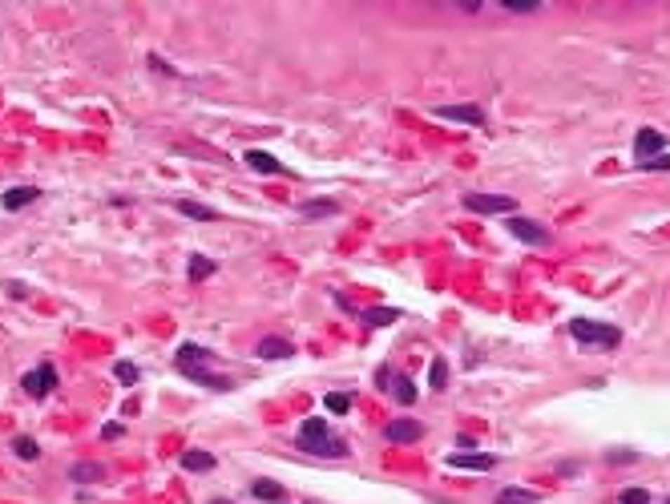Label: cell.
Instances as JSON below:
<instances>
[{
    "label": "cell",
    "mask_w": 670,
    "mask_h": 504,
    "mask_svg": "<svg viewBox=\"0 0 670 504\" xmlns=\"http://www.w3.org/2000/svg\"><path fill=\"white\" fill-rule=\"evenodd\" d=\"M662 149H666V137L658 130H638V137H634V154H638V162H654V158H662Z\"/></svg>",
    "instance_id": "obj_6"
},
{
    "label": "cell",
    "mask_w": 670,
    "mask_h": 504,
    "mask_svg": "<svg viewBox=\"0 0 670 504\" xmlns=\"http://www.w3.org/2000/svg\"><path fill=\"white\" fill-rule=\"evenodd\" d=\"M174 210L186 214V218H194V222H214V218H218V210L202 206V202H186V198H178V202H174Z\"/></svg>",
    "instance_id": "obj_12"
},
{
    "label": "cell",
    "mask_w": 670,
    "mask_h": 504,
    "mask_svg": "<svg viewBox=\"0 0 670 504\" xmlns=\"http://www.w3.org/2000/svg\"><path fill=\"white\" fill-rule=\"evenodd\" d=\"M4 291H8V294H17V299H25V294H29V287H25V282H8Z\"/></svg>",
    "instance_id": "obj_30"
},
{
    "label": "cell",
    "mask_w": 670,
    "mask_h": 504,
    "mask_svg": "<svg viewBox=\"0 0 670 504\" xmlns=\"http://www.w3.org/2000/svg\"><path fill=\"white\" fill-rule=\"evenodd\" d=\"M101 436H105V440H117V436H121V423H105V428H101Z\"/></svg>",
    "instance_id": "obj_29"
},
{
    "label": "cell",
    "mask_w": 670,
    "mask_h": 504,
    "mask_svg": "<svg viewBox=\"0 0 670 504\" xmlns=\"http://www.w3.org/2000/svg\"><path fill=\"white\" fill-rule=\"evenodd\" d=\"M20 388H25V395H33V400H41V395H49V391L57 388V372H53L49 363H45V367H33V372H25V379H20Z\"/></svg>",
    "instance_id": "obj_5"
},
{
    "label": "cell",
    "mask_w": 670,
    "mask_h": 504,
    "mask_svg": "<svg viewBox=\"0 0 670 504\" xmlns=\"http://www.w3.org/2000/svg\"><path fill=\"white\" fill-rule=\"evenodd\" d=\"M384 436L392 440V444H416V440L424 436V423L420 420H392L384 428Z\"/></svg>",
    "instance_id": "obj_8"
},
{
    "label": "cell",
    "mask_w": 670,
    "mask_h": 504,
    "mask_svg": "<svg viewBox=\"0 0 670 504\" xmlns=\"http://www.w3.org/2000/svg\"><path fill=\"white\" fill-rule=\"evenodd\" d=\"M69 476H73V480H81V484H93V480H101L105 472H101V464L85 460V464H73V468H69Z\"/></svg>",
    "instance_id": "obj_17"
},
{
    "label": "cell",
    "mask_w": 670,
    "mask_h": 504,
    "mask_svg": "<svg viewBox=\"0 0 670 504\" xmlns=\"http://www.w3.org/2000/svg\"><path fill=\"white\" fill-rule=\"evenodd\" d=\"M295 444H299L303 452H311V456H344L347 452V444L331 436V428H327L323 420H303Z\"/></svg>",
    "instance_id": "obj_1"
},
{
    "label": "cell",
    "mask_w": 670,
    "mask_h": 504,
    "mask_svg": "<svg viewBox=\"0 0 670 504\" xmlns=\"http://www.w3.org/2000/svg\"><path fill=\"white\" fill-rule=\"evenodd\" d=\"M323 407H327V411H335V416H344L347 407H351V395H347V391H327Z\"/></svg>",
    "instance_id": "obj_22"
},
{
    "label": "cell",
    "mask_w": 670,
    "mask_h": 504,
    "mask_svg": "<svg viewBox=\"0 0 670 504\" xmlns=\"http://www.w3.org/2000/svg\"><path fill=\"white\" fill-rule=\"evenodd\" d=\"M376 383H380V388H388V391H392V395L400 400V404H412V400H416V388H412V379H408V375H392L388 367H380V372H376Z\"/></svg>",
    "instance_id": "obj_7"
},
{
    "label": "cell",
    "mask_w": 670,
    "mask_h": 504,
    "mask_svg": "<svg viewBox=\"0 0 670 504\" xmlns=\"http://www.w3.org/2000/svg\"><path fill=\"white\" fill-rule=\"evenodd\" d=\"M255 351H259V359H291L295 355V347L291 343H283V339H262Z\"/></svg>",
    "instance_id": "obj_16"
},
{
    "label": "cell",
    "mask_w": 670,
    "mask_h": 504,
    "mask_svg": "<svg viewBox=\"0 0 670 504\" xmlns=\"http://www.w3.org/2000/svg\"><path fill=\"white\" fill-rule=\"evenodd\" d=\"M570 335H573V339H582L586 347H618V343H622L618 327H614V323H594V319H573Z\"/></svg>",
    "instance_id": "obj_2"
},
{
    "label": "cell",
    "mask_w": 670,
    "mask_h": 504,
    "mask_svg": "<svg viewBox=\"0 0 670 504\" xmlns=\"http://www.w3.org/2000/svg\"><path fill=\"white\" fill-rule=\"evenodd\" d=\"M448 468H469V472H489L497 468V460L489 452H453L448 456Z\"/></svg>",
    "instance_id": "obj_9"
},
{
    "label": "cell",
    "mask_w": 670,
    "mask_h": 504,
    "mask_svg": "<svg viewBox=\"0 0 670 504\" xmlns=\"http://www.w3.org/2000/svg\"><path fill=\"white\" fill-rule=\"evenodd\" d=\"M436 114L448 117V121H469V125H485V114H481V105H441Z\"/></svg>",
    "instance_id": "obj_11"
},
{
    "label": "cell",
    "mask_w": 670,
    "mask_h": 504,
    "mask_svg": "<svg viewBox=\"0 0 670 504\" xmlns=\"http://www.w3.org/2000/svg\"><path fill=\"white\" fill-rule=\"evenodd\" d=\"M464 210H476V214H501V210H517V198L509 194H464L460 198Z\"/></svg>",
    "instance_id": "obj_3"
},
{
    "label": "cell",
    "mask_w": 670,
    "mask_h": 504,
    "mask_svg": "<svg viewBox=\"0 0 670 504\" xmlns=\"http://www.w3.org/2000/svg\"><path fill=\"white\" fill-rule=\"evenodd\" d=\"M250 492H255L259 500H267V504H279L283 496H287V488L279 484V480H255V484H250Z\"/></svg>",
    "instance_id": "obj_15"
},
{
    "label": "cell",
    "mask_w": 670,
    "mask_h": 504,
    "mask_svg": "<svg viewBox=\"0 0 670 504\" xmlns=\"http://www.w3.org/2000/svg\"><path fill=\"white\" fill-rule=\"evenodd\" d=\"M505 230L513 234V238L529 243V246H545V243H549V230L541 226V222H533V218H517V214H513V218L505 222Z\"/></svg>",
    "instance_id": "obj_4"
},
{
    "label": "cell",
    "mask_w": 670,
    "mask_h": 504,
    "mask_svg": "<svg viewBox=\"0 0 670 504\" xmlns=\"http://www.w3.org/2000/svg\"><path fill=\"white\" fill-rule=\"evenodd\" d=\"M501 8H509V13H537L541 0H501Z\"/></svg>",
    "instance_id": "obj_26"
},
{
    "label": "cell",
    "mask_w": 670,
    "mask_h": 504,
    "mask_svg": "<svg viewBox=\"0 0 670 504\" xmlns=\"http://www.w3.org/2000/svg\"><path fill=\"white\" fill-rule=\"evenodd\" d=\"M210 504H234V500H210Z\"/></svg>",
    "instance_id": "obj_31"
},
{
    "label": "cell",
    "mask_w": 670,
    "mask_h": 504,
    "mask_svg": "<svg viewBox=\"0 0 670 504\" xmlns=\"http://www.w3.org/2000/svg\"><path fill=\"white\" fill-rule=\"evenodd\" d=\"M114 375H117V383H126V388H133V383H138V367H133L130 359H121V363L114 367Z\"/></svg>",
    "instance_id": "obj_25"
},
{
    "label": "cell",
    "mask_w": 670,
    "mask_h": 504,
    "mask_svg": "<svg viewBox=\"0 0 670 504\" xmlns=\"http://www.w3.org/2000/svg\"><path fill=\"white\" fill-rule=\"evenodd\" d=\"M36 198H41V190H36V186H17V190H8V194L0 198V206L13 214V210H25V206H33Z\"/></svg>",
    "instance_id": "obj_10"
},
{
    "label": "cell",
    "mask_w": 670,
    "mask_h": 504,
    "mask_svg": "<svg viewBox=\"0 0 670 504\" xmlns=\"http://www.w3.org/2000/svg\"><path fill=\"white\" fill-rule=\"evenodd\" d=\"M218 266H214V259H206V254H190V278L194 282H202V278H210Z\"/></svg>",
    "instance_id": "obj_18"
},
{
    "label": "cell",
    "mask_w": 670,
    "mask_h": 504,
    "mask_svg": "<svg viewBox=\"0 0 670 504\" xmlns=\"http://www.w3.org/2000/svg\"><path fill=\"white\" fill-rule=\"evenodd\" d=\"M525 500H537V492H529V488H501L497 492V504H525Z\"/></svg>",
    "instance_id": "obj_20"
},
{
    "label": "cell",
    "mask_w": 670,
    "mask_h": 504,
    "mask_svg": "<svg viewBox=\"0 0 670 504\" xmlns=\"http://www.w3.org/2000/svg\"><path fill=\"white\" fill-rule=\"evenodd\" d=\"M246 165L259 170V174H283V162L271 158V154H262V149H250V154H246Z\"/></svg>",
    "instance_id": "obj_13"
},
{
    "label": "cell",
    "mask_w": 670,
    "mask_h": 504,
    "mask_svg": "<svg viewBox=\"0 0 670 504\" xmlns=\"http://www.w3.org/2000/svg\"><path fill=\"white\" fill-rule=\"evenodd\" d=\"M396 319H400V307H384V311H368V315H363L368 327H388V323H396Z\"/></svg>",
    "instance_id": "obj_21"
},
{
    "label": "cell",
    "mask_w": 670,
    "mask_h": 504,
    "mask_svg": "<svg viewBox=\"0 0 670 504\" xmlns=\"http://www.w3.org/2000/svg\"><path fill=\"white\" fill-rule=\"evenodd\" d=\"M13 452H17L20 460H36V456H41V448H36V440L17 436V440H13Z\"/></svg>",
    "instance_id": "obj_24"
},
{
    "label": "cell",
    "mask_w": 670,
    "mask_h": 504,
    "mask_svg": "<svg viewBox=\"0 0 670 504\" xmlns=\"http://www.w3.org/2000/svg\"><path fill=\"white\" fill-rule=\"evenodd\" d=\"M638 170H670V154L654 158V162H638Z\"/></svg>",
    "instance_id": "obj_28"
},
{
    "label": "cell",
    "mask_w": 670,
    "mask_h": 504,
    "mask_svg": "<svg viewBox=\"0 0 670 504\" xmlns=\"http://www.w3.org/2000/svg\"><path fill=\"white\" fill-rule=\"evenodd\" d=\"M299 210H303V218H327V214H335V202L331 198H315V202H303Z\"/></svg>",
    "instance_id": "obj_19"
},
{
    "label": "cell",
    "mask_w": 670,
    "mask_h": 504,
    "mask_svg": "<svg viewBox=\"0 0 670 504\" xmlns=\"http://www.w3.org/2000/svg\"><path fill=\"white\" fill-rule=\"evenodd\" d=\"M618 500L622 504H646V500H650V492H646V488H622Z\"/></svg>",
    "instance_id": "obj_27"
},
{
    "label": "cell",
    "mask_w": 670,
    "mask_h": 504,
    "mask_svg": "<svg viewBox=\"0 0 670 504\" xmlns=\"http://www.w3.org/2000/svg\"><path fill=\"white\" fill-rule=\"evenodd\" d=\"M428 383H432V391H444V383H448V363H444V359H432Z\"/></svg>",
    "instance_id": "obj_23"
},
{
    "label": "cell",
    "mask_w": 670,
    "mask_h": 504,
    "mask_svg": "<svg viewBox=\"0 0 670 504\" xmlns=\"http://www.w3.org/2000/svg\"><path fill=\"white\" fill-rule=\"evenodd\" d=\"M182 468H190V472H210V468H214V456L202 452V448H186V452H182Z\"/></svg>",
    "instance_id": "obj_14"
},
{
    "label": "cell",
    "mask_w": 670,
    "mask_h": 504,
    "mask_svg": "<svg viewBox=\"0 0 670 504\" xmlns=\"http://www.w3.org/2000/svg\"><path fill=\"white\" fill-rule=\"evenodd\" d=\"M666 504H670V500H666Z\"/></svg>",
    "instance_id": "obj_32"
}]
</instances>
